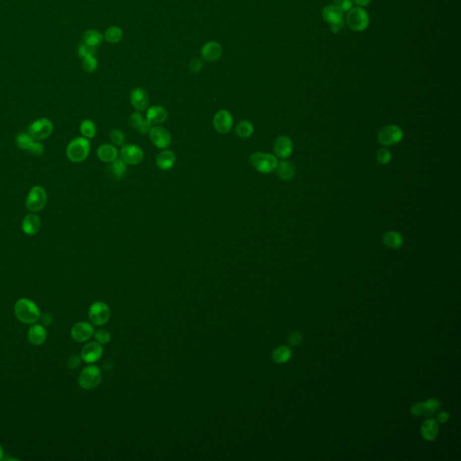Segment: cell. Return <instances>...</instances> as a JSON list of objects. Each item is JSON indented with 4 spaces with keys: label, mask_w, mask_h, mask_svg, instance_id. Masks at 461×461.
I'll list each match as a JSON object with an SVG mask.
<instances>
[{
    "label": "cell",
    "mask_w": 461,
    "mask_h": 461,
    "mask_svg": "<svg viewBox=\"0 0 461 461\" xmlns=\"http://www.w3.org/2000/svg\"><path fill=\"white\" fill-rule=\"evenodd\" d=\"M384 244L391 249H398L403 244V238L400 233L390 230L383 235Z\"/></svg>",
    "instance_id": "f1b7e54d"
},
{
    "label": "cell",
    "mask_w": 461,
    "mask_h": 461,
    "mask_svg": "<svg viewBox=\"0 0 461 461\" xmlns=\"http://www.w3.org/2000/svg\"><path fill=\"white\" fill-rule=\"evenodd\" d=\"M98 59L95 57V55L87 56L82 59V67H83L84 70L89 73L94 72L96 69H98Z\"/></svg>",
    "instance_id": "e575fe53"
},
{
    "label": "cell",
    "mask_w": 461,
    "mask_h": 461,
    "mask_svg": "<svg viewBox=\"0 0 461 461\" xmlns=\"http://www.w3.org/2000/svg\"><path fill=\"white\" fill-rule=\"evenodd\" d=\"M149 136L153 145L161 150L167 149L172 143V134L166 128L161 125L152 126L149 131Z\"/></svg>",
    "instance_id": "4fadbf2b"
},
{
    "label": "cell",
    "mask_w": 461,
    "mask_h": 461,
    "mask_svg": "<svg viewBox=\"0 0 461 461\" xmlns=\"http://www.w3.org/2000/svg\"><path fill=\"white\" fill-rule=\"evenodd\" d=\"M123 33L122 29L118 26H110L106 30L104 34V39L110 44H118L121 40L123 39Z\"/></svg>",
    "instance_id": "4dcf8cb0"
},
{
    "label": "cell",
    "mask_w": 461,
    "mask_h": 461,
    "mask_svg": "<svg viewBox=\"0 0 461 461\" xmlns=\"http://www.w3.org/2000/svg\"><path fill=\"white\" fill-rule=\"evenodd\" d=\"M47 203V193L41 186H33L26 196L25 206L32 213H37L45 208Z\"/></svg>",
    "instance_id": "277c9868"
},
{
    "label": "cell",
    "mask_w": 461,
    "mask_h": 461,
    "mask_svg": "<svg viewBox=\"0 0 461 461\" xmlns=\"http://www.w3.org/2000/svg\"><path fill=\"white\" fill-rule=\"evenodd\" d=\"M334 5L342 12L349 11L352 7V1L351 0H334Z\"/></svg>",
    "instance_id": "60d3db41"
},
{
    "label": "cell",
    "mask_w": 461,
    "mask_h": 461,
    "mask_svg": "<svg viewBox=\"0 0 461 461\" xmlns=\"http://www.w3.org/2000/svg\"><path fill=\"white\" fill-rule=\"evenodd\" d=\"M91 143L89 139L83 137H77L69 142L66 154L70 162L74 163L82 162L89 157L90 152Z\"/></svg>",
    "instance_id": "7a4b0ae2"
},
{
    "label": "cell",
    "mask_w": 461,
    "mask_h": 461,
    "mask_svg": "<svg viewBox=\"0 0 461 461\" xmlns=\"http://www.w3.org/2000/svg\"><path fill=\"white\" fill-rule=\"evenodd\" d=\"M111 316V311L108 304L104 302H95L89 307V317L90 322L97 326L107 324Z\"/></svg>",
    "instance_id": "ba28073f"
},
{
    "label": "cell",
    "mask_w": 461,
    "mask_h": 461,
    "mask_svg": "<svg viewBox=\"0 0 461 461\" xmlns=\"http://www.w3.org/2000/svg\"><path fill=\"white\" fill-rule=\"evenodd\" d=\"M3 456H4V451H3V448L0 445V460L3 459Z\"/></svg>",
    "instance_id": "681fc988"
},
{
    "label": "cell",
    "mask_w": 461,
    "mask_h": 461,
    "mask_svg": "<svg viewBox=\"0 0 461 461\" xmlns=\"http://www.w3.org/2000/svg\"><path fill=\"white\" fill-rule=\"evenodd\" d=\"M54 124L49 118H40L28 126V133L36 141H42L49 137L53 133Z\"/></svg>",
    "instance_id": "52a82bcc"
},
{
    "label": "cell",
    "mask_w": 461,
    "mask_h": 461,
    "mask_svg": "<svg viewBox=\"0 0 461 461\" xmlns=\"http://www.w3.org/2000/svg\"><path fill=\"white\" fill-rule=\"evenodd\" d=\"M370 2H371V0H355L356 5H358V6H366V5H368Z\"/></svg>",
    "instance_id": "c3c4849f"
},
{
    "label": "cell",
    "mask_w": 461,
    "mask_h": 461,
    "mask_svg": "<svg viewBox=\"0 0 461 461\" xmlns=\"http://www.w3.org/2000/svg\"><path fill=\"white\" fill-rule=\"evenodd\" d=\"M213 124L217 133L220 134H227L233 125V119L231 114L226 109H221L217 111L213 119Z\"/></svg>",
    "instance_id": "5bb4252c"
},
{
    "label": "cell",
    "mask_w": 461,
    "mask_h": 461,
    "mask_svg": "<svg viewBox=\"0 0 461 461\" xmlns=\"http://www.w3.org/2000/svg\"><path fill=\"white\" fill-rule=\"evenodd\" d=\"M15 314L21 323L34 324L39 320L41 312L38 305L28 298H21L15 304Z\"/></svg>",
    "instance_id": "6da1fadb"
},
{
    "label": "cell",
    "mask_w": 461,
    "mask_h": 461,
    "mask_svg": "<svg viewBox=\"0 0 461 461\" xmlns=\"http://www.w3.org/2000/svg\"><path fill=\"white\" fill-rule=\"evenodd\" d=\"M424 407L426 409L427 415L433 414L440 409V402L437 399H429L426 402L423 403Z\"/></svg>",
    "instance_id": "74e56055"
},
{
    "label": "cell",
    "mask_w": 461,
    "mask_h": 461,
    "mask_svg": "<svg viewBox=\"0 0 461 461\" xmlns=\"http://www.w3.org/2000/svg\"><path fill=\"white\" fill-rule=\"evenodd\" d=\"M102 380L101 370L94 365L84 368L79 374V385L85 390H91L97 388Z\"/></svg>",
    "instance_id": "5b68a950"
},
{
    "label": "cell",
    "mask_w": 461,
    "mask_h": 461,
    "mask_svg": "<svg viewBox=\"0 0 461 461\" xmlns=\"http://www.w3.org/2000/svg\"><path fill=\"white\" fill-rule=\"evenodd\" d=\"M275 171L278 177L283 180L292 179L295 174V169L294 166L289 162H286V161L278 162Z\"/></svg>",
    "instance_id": "4316f807"
},
{
    "label": "cell",
    "mask_w": 461,
    "mask_h": 461,
    "mask_svg": "<svg viewBox=\"0 0 461 461\" xmlns=\"http://www.w3.org/2000/svg\"><path fill=\"white\" fill-rule=\"evenodd\" d=\"M291 349L288 346H280L272 352V358L276 363H286L291 358Z\"/></svg>",
    "instance_id": "d6a6232c"
},
{
    "label": "cell",
    "mask_w": 461,
    "mask_h": 461,
    "mask_svg": "<svg viewBox=\"0 0 461 461\" xmlns=\"http://www.w3.org/2000/svg\"><path fill=\"white\" fill-rule=\"evenodd\" d=\"M250 162L257 172L263 174L274 172L279 162L274 155L262 152H254L251 154Z\"/></svg>",
    "instance_id": "3957f363"
},
{
    "label": "cell",
    "mask_w": 461,
    "mask_h": 461,
    "mask_svg": "<svg viewBox=\"0 0 461 461\" xmlns=\"http://www.w3.org/2000/svg\"><path fill=\"white\" fill-rule=\"evenodd\" d=\"M103 355V347L98 342H91L86 344L81 349L80 357L86 363L92 364L97 362Z\"/></svg>",
    "instance_id": "9a60e30c"
},
{
    "label": "cell",
    "mask_w": 461,
    "mask_h": 461,
    "mask_svg": "<svg viewBox=\"0 0 461 461\" xmlns=\"http://www.w3.org/2000/svg\"><path fill=\"white\" fill-rule=\"evenodd\" d=\"M109 138L115 146H123L124 143V133L119 129H113L109 133Z\"/></svg>",
    "instance_id": "d590c367"
},
{
    "label": "cell",
    "mask_w": 461,
    "mask_h": 461,
    "mask_svg": "<svg viewBox=\"0 0 461 461\" xmlns=\"http://www.w3.org/2000/svg\"><path fill=\"white\" fill-rule=\"evenodd\" d=\"M411 412L413 416L421 417L427 415L426 409L424 407L423 403H419L414 404L411 408Z\"/></svg>",
    "instance_id": "b9f144b4"
},
{
    "label": "cell",
    "mask_w": 461,
    "mask_h": 461,
    "mask_svg": "<svg viewBox=\"0 0 461 461\" xmlns=\"http://www.w3.org/2000/svg\"><path fill=\"white\" fill-rule=\"evenodd\" d=\"M41 228V219L35 213L25 216L22 222V230L27 235H35Z\"/></svg>",
    "instance_id": "44dd1931"
},
{
    "label": "cell",
    "mask_w": 461,
    "mask_h": 461,
    "mask_svg": "<svg viewBox=\"0 0 461 461\" xmlns=\"http://www.w3.org/2000/svg\"><path fill=\"white\" fill-rule=\"evenodd\" d=\"M81 357H79V356H72L69 358L68 362H67V366L68 368H70V369H75V368H78L80 363H81Z\"/></svg>",
    "instance_id": "ee69618b"
},
{
    "label": "cell",
    "mask_w": 461,
    "mask_h": 461,
    "mask_svg": "<svg viewBox=\"0 0 461 461\" xmlns=\"http://www.w3.org/2000/svg\"><path fill=\"white\" fill-rule=\"evenodd\" d=\"M40 321H41V324H43L44 326L46 325V326H49V325H52L53 323H54V317L52 314H48V313H45L44 314H41L40 315Z\"/></svg>",
    "instance_id": "f6af8a7d"
},
{
    "label": "cell",
    "mask_w": 461,
    "mask_h": 461,
    "mask_svg": "<svg viewBox=\"0 0 461 461\" xmlns=\"http://www.w3.org/2000/svg\"><path fill=\"white\" fill-rule=\"evenodd\" d=\"M98 157L101 162L111 163L118 158V150L113 144L105 143L98 149Z\"/></svg>",
    "instance_id": "d4e9b609"
},
{
    "label": "cell",
    "mask_w": 461,
    "mask_h": 461,
    "mask_svg": "<svg viewBox=\"0 0 461 461\" xmlns=\"http://www.w3.org/2000/svg\"><path fill=\"white\" fill-rule=\"evenodd\" d=\"M111 175L115 179H120L124 176L127 171V164L123 162L121 158H117L114 162H111L109 167Z\"/></svg>",
    "instance_id": "f546056e"
},
{
    "label": "cell",
    "mask_w": 461,
    "mask_h": 461,
    "mask_svg": "<svg viewBox=\"0 0 461 461\" xmlns=\"http://www.w3.org/2000/svg\"><path fill=\"white\" fill-rule=\"evenodd\" d=\"M202 68H203V61L202 59H198V58L192 59L189 63V69L192 72H199Z\"/></svg>",
    "instance_id": "7bdbcfd3"
},
{
    "label": "cell",
    "mask_w": 461,
    "mask_h": 461,
    "mask_svg": "<svg viewBox=\"0 0 461 461\" xmlns=\"http://www.w3.org/2000/svg\"><path fill=\"white\" fill-rule=\"evenodd\" d=\"M176 160L177 158L174 152L171 150L164 149L158 154L156 157V164L160 170L166 172L173 168V166L175 165Z\"/></svg>",
    "instance_id": "7402d4cb"
},
{
    "label": "cell",
    "mask_w": 461,
    "mask_h": 461,
    "mask_svg": "<svg viewBox=\"0 0 461 461\" xmlns=\"http://www.w3.org/2000/svg\"><path fill=\"white\" fill-rule=\"evenodd\" d=\"M78 52H79V57H81V58L83 59V58L87 57V56L95 55V54H96V48H94L92 46L87 45V44L81 43V44L79 45Z\"/></svg>",
    "instance_id": "f35d334b"
},
{
    "label": "cell",
    "mask_w": 461,
    "mask_h": 461,
    "mask_svg": "<svg viewBox=\"0 0 461 461\" xmlns=\"http://www.w3.org/2000/svg\"><path fill=\"white\" fill-rule=\"evenodd\" d=\"M104 35L97 30H87L82 36V43L97 48L103 43Z\"/></svg>",
    "instance_id": "83f0119b"
},
{
    "label": "cell",
    "mask_w": 461,
    "mask_h": 461,
    "mask_svg": "<svg viewBox=\"0 0 461 461\" xmlns=\"http://www.w3.org/2000/svg\"><path fill=\"white\" fill-rule=\"evenodd\" d=\"M323 18L330 25L333 33H337L344 25V12L337 8L335 5L325 6L323 12Z\"/></svg>",
    "instance_id": "8fae6325"
},
{
    "label": "cell",
    "mask_w": 461,
    "mask_h": 461,
    "mask_svg": "<svg viewBox=\"0 0 461 461\" xmlns=\"http://www.w3.org/2000/svg\"><path fill=\"white\" fill-rule=\"evenodd\" d=\"M402 129L397 125H387L378 134V142L384 146H392L402 140Z\"/></svg>",
    "instance_id": "7c38bea8"
},
{
    "label": "cell",
    "mask_w": 461,
    "mask_h": 461,
    "mask_svg": "<svg viewBox=\"0 0 461 461\" xmlns=\"http://www.w3.org/2000/svg\"><path fill=\"white\" fill-rule=\"evenodd\" d=\"M223 48L216 41H209L203 45L201 49L202 58L206 61H216L221 58Z\"/></svg>",
    "instance_id": "ac0fdd59"
},
{
    "label": "cell",
    "mask_w": 461,
    "mask_h": 461,
    "mask_svg": "<svg viewBox=\"0 0 461 461\" xmlns=\"http://www.w3.org/2000/svg\"><path fill=\"white\" fill-rule=\"evenodd\" d=\"M273 151L278 157L288 158L293 152V142L288 136H280L274 142Z\"/></svg>",
    "instance_id": "d6986e66"
},
{
    "label": "cell",
    "mask_w": 461,
    "mask_h": 461,
    "mask_svg": "<svg viewBox=\"0 0 461 461\" xmlns=\"http://www.w3.org/2000/svg\"><path fill=\"white\" fill-rule=\"evenodd\" d=\"M35 141V139L30 135L28 132L18 133L15 138L17 147L23 151L30 152L35 157H40L45 152V147L41 142Z\"/></svg>",
    "instance_id": "8992f818"
},
{
    "label": "cell",
    "mask_w": 461,
    "mask_h": 461,
    "mask_svg": "<svg viewBox=\"0 0 461 461\" xmlns=\"http://www.w3.org/2000/svg\"><path fill=\"white\" fill-rule=\"evenodd\" d=\"M369 18L368 14L361 7H354L348 11L347 24L348 27L356 32L364 31L368 26Z\"/></svg>",
    "instance_id": "9c48e42d"
},
{
    "label": "cell",
    "mask_w": 461,
    "mask_h": 461,
    "mask_svg": "<svg viewBox=\"0 0 461 461\" xmlns=\"http://www.w3.org/2000/svg\"><path fill=\"white\" fill-rule=\"evenodd\" d=\"M27 338L31 344L36 346L44 344L47 338V333L45 326L42 324L32 325L28 331Z\"/></svg>",
    "instance_id": "cb8c5ba5"
},
{
    "label": "cell",
    "mask_w": 461,
    "mask_h": 461,
    "mask_svg": "<svg viewBox=\"0 0 461 461\" xmlns=\"http://www.w3.org/2000/svg\"><path fill=\"white\" fill-rule=\"evenodd\" d=\"M121 159L127 165H139L142 163L144 159V152L142 148L133 143L123 144L120 151Z\"/></svg>",
    "instance_id": "30bf717a"
},
{
    "label": "cell",
    "mask_w": 461,
    "mask_h": 461,
    "mask_svg": "<svg viewBox=\"0 0 461 461\" xmlns=\"http://www.w3.org/2000/svg\"><path fill=\"white\" fill-rule=\"evenodd\" d=\"M168 118L167 110L162 106H152L147 108L146 119L151 123L160 125L165 123Z\"/></svg>",
    "instance_id": "603a6c76"
},
{
    "label": "cell",
    "mask_w": 461,
    "mask_h": 461,
    "mask_svg": "<svg viewBox=\"0 0 461 461\" xmlns=\"http://www.w3.org/2000/svg\"><path fill=\"white\" fill-rule=\"evenodd\" d=\"M391 158H392L391 152L387 149L382 148L378 150V152H377V159L380 164H384V165L388 164L391 161Z\"/></svg>",
    "instance_id": "ab89813d"
},
{
    "label": "cell",
    "mask_w": 461,
    "mask_h": 461,
    "mask_svg": "<svg viewBox=\"0 0 461 461\" xmlns=\"http://www.w3.org/2000/svg\"><path fill=\"white\" fill-rule=\"evenodd\" d=\"M302 342V335L297 333V332H294L293 334L290 335L289 337V344L293 346H297L299 345Z\"/></svg>",
    "instance_id": "bcb514c9"
},
{
    "label": "cell",
    "mask_w": 461,
    "mask_h": 461,
    "mask_svg": "<svg viewBox=\"0 0 461 461\" xmlns=\"http://www.w3.org/2000/svg\"><path fill=\"white\" fill-rule=\"evenodd\" d=\"M235 133L241 139H247L252 135L254 133L253 124L248 120L240 121V123L236 125Z\"/></svg>",
    "instance_id": "1f68e13d"
},
{
    "label": "cell",
    "mask_w": 461,
    "mask_h": 461,
    "mask_svg": "<svg viewBox=\"0 0 461 461\" xmlns=\"http://www.w3.org/2000/svg\"><path fill=\"white\" fill-rule=\"evenodd\" d=\"M129 124L133 129H136L138 133L141 134H145L149 133L152 126V123L144 119L142 114L139 111H135L129 116Z\"/></svg>",
    "instance_id": "ffe728a7"
},
{
    "label": "cell",
    "mask_w": 461,
    "mask_h": 461,
    "mask_svg": "<svg viewBox=\"0 0 461 461\" xmlns=\"http://www.w3.org/2000/svg\"><path fill=\"white\" fill-rule=\"evenodd\" d=\"M130 100L133 108L136 111L142 112L147 110L150 104V98L147 91L142 88H135L131 91Z\"/></svg>",
    "instance_id": "e0dca14e"
},
{
    "label": "cell",
    "mask_w": 461,
    "mask_h": 461,
    "mask_svg": "<svg viewBox=\"0 0 461 461\" xmlns=\"http://www.w3.org/2000/svg\"><path fill=\"white\" fill-rule=\"evenodd\" d=\"M421 432L422 435L426 441H433L435 440L438 432H439V426L438 423L434 419H428L425 422L422 423V428H421Z\"/></svg>",
    "instance_id": "484cf974"
},
{
    "label": "cell",
    "mask_w": 461,
    "mask_h": 461,
    "mask_svg": "<svg viewBox=\"0 0 461 461\" xmlns=\"http://www.w3.org/2000/svg\"><path fill=\"white\" fill-rule=\"evenodd\" d=\"M95 334L94 327L87 322H79L74 325L71 329V338L76 343H85L89 341Z\"/></svg>",
    "instance_id": "2e32d148"
},
{
    "label": "cell",
    "mask_w": 461,
    "mask_h": 461,
    "mask_svg": "<svg viewBox=\"0 0 461 461\" xmlns=\"http://www.w3.org/2000/svg\"><path fill=\"white\" fill-rule=\"evenodd\" d=\"M79 131H80V133H81L83 137L87 138L89 140L93 139L97 134L96 123H94L93 121L89 120V119H86L80 123Z\"/></svg>",
    "instance_id": "836d02e7"
},
{
    "label": "cell",
    "mask_w": 461,
    "mask_h": 461,
    "mask_svg": "<svg viewBox=\"0 0 461 461\" xmlns=\"http://www.w3.org/2000/svg\"><path fill=\"white\" fill-rule=\"evenodd\" d=\"M450 419V413L447 412H442L438 415V421L440 422H446Z\"/></svg>",
    "instance_id": "7dc6e473"
},
{
    "label": "cell",
    "mask_w": 461,
    "mask_h": 461,
    "mask_svg": "<svg viewBox=\"0 0 461 461\" xmlns=\"http://www.w3.org/2000/svg\"><path fill=\"white\" fill-rule=\"evenodd\" d=\"M94 336L96 339V342H98V344L101 345L108 344L111 341V334L106 330H98V332L94 334Z\"/></svg>",
    "instance_id": "8d00e7d4"
}]
</instances>
